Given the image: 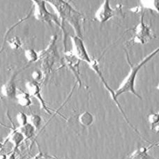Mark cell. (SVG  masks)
I'll use <instances>...</instances> for the list:
<instances>
[{
    "instance_id": "cell-22",
    "label": "cell",
    "mask_w": 159,
    "mask_h": 159,
    "mask_svg": "<svg viewBox=\"0 0 159 159\" xmlns=\"http://www.w3.org/2000/svg\"><path fill=\"white\" fill-rule=\"evenodd\" d=\"M148 121L151 124V127L159 123V113H151L148 116Z\"/></svg>"
},
{
    "instance_id": "cell-16",
    "label": "cell",
    "mask_w": 159,
    "mask_h": 159,
    "mask_svg": "<svg viewBox=\"0 0 159 159\" xmlns=\"http://www.w3.org/2000/svg\"><path fill=\"white\" fill-rule=\"evenodd\" d=\"M130 159H154L147 154V149L141 147L135 151L130 155Z\"/></svg>"
},
{
    "instance_id": "cell-1",
    "label": "cell",
    "mask_w": 159,
    "mask_h": 159,
    "mask_svg": "<svg viewBox=\"0 0 159 159\" xmlns=\"http://www.w3.org/2000/svg\"><path fill=\"white\" fill-rule=\"evenodd\" d=\"M52 7L55 8V11L59 15V18L61 20V29L64 33V45L65 48L66 45V32L65 30V22L70 25L73 30H75V34L78 37L82 39L81 32V20L82 14L74 9L69 3L62 1V0H48L47 1Z\"/></svg>"
},
{
    "instance_id": "cell-2",
    "label": "cell",
    "mask_w": 159,
    "mask_h": 159,
    "mask_svg": "<svg viewBox=\"0 0 159 159\" xmlns=\"http://www.w3.org/2000/svg\"><path fill=\"white\" fill-rule=\"evenodd\" d=\"M157 52L154 50V52H152L151 54H149L148 56H147L145 58H144L143 60H142L140 63L138 64L133 65L129 64L130 67V72L129 75H127V77L125 78L123 82H121L120 86L119 87L118 89L115 91V96L116 98H118L119 96H121L125 93H131L133 95L137 96L138 98H141V96L138 94V93L136 92L135 88V80L136 77H137V75L139 72V70L143 67L144 64H145L147 62H148L149 60H151L152 57L157 55Z\"/></svg>"
},
{
    "instance_id": "cell-20",
    "label": "cell",
    "mask_w": 159,
    "mask_h": 159,
    "mask_svg": "<svg viewBox=\"0 0 159 159\" xmlns=\"http://www.w3.org/2000/svg\"><path fill=\"white\" fill-rule=\"evenodd\" d=\"M8 43L11 49L15 50H19L20 48H21L22 45V42L21 39L18 37V36H15V37L10 39L8 41Z\"/></svg>"
},
{
    "instance_id": "cell-25",
    "label": "cell",
    "mask_w": 159,
    "mask_h": 159,
    "mask_svg": "<svg viewBox=\"0 0 159 159\" xmlns=\"http://www.w3.org/2000/svg\"><path fill=\"white\" fill-rule=\"evenodd\" d=\"M9 159H15V154H11V155L10 156Z\"/></svg>"
},
{
    "instance_id": "cell-14",
    "label": "cell",
    "mask_w": 159,
    "mask_h": 159,
    "mask_svg": "<svg viewBox=\"0 0 159 159\" xmlns=\"http://www.w3.org/2000/svg\"><path fill=\"white\" fill-rule=\"evenodd\" d=\"M16 99L18 101V103L22 107H30L32 104L29 93L20 92L19 93H17Z\"/></svg>"
},
{
    "instance_id": "cell-12",
    "label": "cell",
    "mask_w": 159,
    "mask_h": 159,
    "mask_svg": "<svg viewBox=\"0 0 159 159\" xmlns=\"http://www.w3.org/2000/svg\"><path fill=\"white\" fill-rule=\"evenodd\" d=\"M8 139V141L13 144L14 148L16 149L20 144H21L22 142L25 140V138L18 130H16L11 133Z\"/></svg>"
},
{
    "instance_id": "cell-15",
    "label": "cell",
    "mask_w": 159,
    "mask_h": 159,
    "mask_svg": "<svg viewBox=\"0 0 159 159\" xmlns=\"http://www.w3.org/2000/svg\"><path fill=\"white\" fill-rule=\"evenodd\" d=\"M22 135L25 136V139H30L34 135L36 129L32 125L28 123L23 126H19L18 129Z\"/></svg>"
},
{
    "instance_id": "cell-7",
    "label": "cell",
    "mask_w": 159,
    "mask_h": 159,
    "mask_svg": "<svg viewBox=\"0 0 159 159\" xmlns=\"http://www.w3.org/2000/svg\"><path fill=\"white\" fill-rule=\"evenodd\" d=\"M25 87H26L27 92L30 93V96H32L36 99H38L40 104H41V108L43 109L45 112L50 115L51 112L49 108L47 107L46 104H45L44 99L42 97L41 92V89L38 82L34 81H28L25 84Z\"/></svg>"
},
{
    "instance_id": "cell-4",
    "label": "cell",
    "mask_w": 159,
    "mask_h": 159,
    "mask_svg": "<svg viewBox=\"0 0 159 159\" xmlns=\"http://www.w3.org/2000/svg\"><path fill=\"white\" fill-rule=\"evenodd\" d=\"M153 38L149 27L144 22V16H141L140 22L135 30V35L131 40L133 43L145 44Z\"/></svg>"
},
{
    "instance_id": "cell-23",
    "label": "cell",
    "mask_w": 159,
    "mask_h": 159,
    "mask_svg": "<svg viewBox=\"0 0 159 159\" xmlns=\"http://www.w3.org/2000/svg\"><path fill=\"white\" fill-rule=\"evenodd\" d=\"M32 77L33 79V81L38 82L42 80L43 79V71L40 70H35L32 72Z\"/></svg>"
},
{
    "instance_id": "cell-13",
    "label": "cell",
    "mask_w": 159,
    "mask_h": 159,
    "mask_svg": "<svg viewBox=\"0 0 159 159\" xmlns=\"http://www.w3.org/2000/svg\"><path fill=\"white\" fill-rule=\"evenodd\" d=\"M78 121L82 126L89 127L94 121V117L89 112H84L79 115Z\"/></svg>"
},
{
    "instance_id": "cell-26",
    "label": "cell",
    "mask_w": 159,
    "mask_h": 159,
    "mask_svg": "<svg viewBox=\"0 0 159 159\" xmlns=\"http://www.w3.org/2000/svg\"><path fill=\"white\" fill-rule=\"evenodd\" d=\"M157 89L159 91V83L158 84V85H157Z\"/></svg>"
},
{
    "instance_id": "cell-8",
    "label": "cell",
    "mask_w": 159,
    "mask_h": 159,
    "mask_svg": "<svg viewBox=\"0 0 159 159\" xmlns=\"http://www.w3.org/2000/svg\"><path fill=\"white\" fill-rule=\"evenodd\" d=\"M56 52L55 47V40L53 42H51L49 45V48L45 50V53L43 54V61L41 64V67L43 69V72L47 73L51 70L54 61L55 59Z\"/></svg>"
},
{
    "instance_id": "cell-29",
    "label": "cell",
    "mask_w": 159,
    "mask_h": 159,
    "mask_svg": "<svg viewBox=\"0 0 159 159\" xmlns=\"http://www.w3.org/2000/svg\"><path fill=\"white\" fill-rule=\"evenodd\" d=\"M158 113H159V112H158Z\"/></svg>"
},
{
    "instance_id": "cell-18",
    "label": "cell",
    "mask_w": 159,
    "mask_h": 159,
    "mask_svg": "<svg viewBox=\"0 0 159 159\" xmlns=\"http://www.w3.org/2000/svg\"><path fill=\"white\" fill-rule=\"evenodd\" d=\"M28 123L35 128L36 130L40 129L42 124V119L38 115H28Z\"/></svg>"
},
{
    "instance_id": "cell-9",
    "label": "cell",
    "mask_w": 159,
    "mask_h": 159,
    "mask_svg": "<svg viewBox=\"0 0 159 159\" xmlns=\"http://www.w3.org/2000/svg\"><path fill=\"white\" fill-rule=\"evenodd\" d=\"M115 15V11L110 7L109 0H106L95 13V19L100 22H106Z\"/></svg>"
},
{
    "instance_id": "cell-5",
    "label": "cell",
    "mask_w": 159,
    "mask_h": 159,
    "mask_svg": "<svg viewBox=\"0 0 159 159\" xmlns=\"http://www.w3.org/2000/svg\"><path fill=\"white\" fill-rule=\"evenodd\" d=\"M70 39L73 45V51L71 52L73 55H75L80 61L87 62L89 65L92 63V59L88 54L82 39L77 36H70Z\"/></svg>"
},
{
    "instance_id": "cell-3",
    "label": "cell",
    "mask_w": 159,
    "mask_h": 159,
    "mask_svg": "<svg viewBox=\"0 0 159 159\" xmlns=\"http://www.w3.org/2000/svg\"><path fill=\"white\" fill-rule=\"evenodd\" d=\"M34 18L41 22H44L48 23L50 25L52 23L56 24L59 27H61V23H59L58 18H57L53 14L50 13L46 8V2L41 1V0H34Z\"/></svg>"
},
{
    "instance_id": "cell-27",
    "label": "cell",
    "mask_w": 159,
    "mask_h": 159,
    "mask_svg": "<svg viewBox=\"0 0 159 159\" xmlns=\"http://www.w3.org/2000/svg\"><path fill=\"white\" fill-rule=\"evenodd\" d=\"M157 145L158 147H159V143H158V144H157Z\"/></svg>"
},
{
    "instance_id": "cell-11",
    "label": "cell",
    "mask_w": 159,
    "mask_h": 159,
    "mask_svg": "<svg viewBox=\"0 0 159 159\" xmlns=\"http://www.w3.org/2000/svg\"><path fill=\"white\" fill-rule=\"evenodd\" d=\"M16 74L13 75L1 87V93L3 96L8 99L16 98L17 89L15 83Z\"/></svg>"
},
{
    "instance_id": "cell-17",
    "label": "cell",
    "mask_w": 159,
    "mask_h": 159,
    "mask_svg": "<svg viewBox=\"0 0 159 159\" xmlns=\"http://www.w3.org/2000/svg\"><path fill=\"white\" fill-rule=\"evenodd\" d=\"M140 2L143 7L155 11L159 13V0H143Z\"/></svg>"
},
{
    "instance_id": "cell-21",
    "label": "cell",
    "mask_w": 159,
    "mask_h": 159,
    "mask_svg": "<svg viewBox=\"0 0 159 159\" xmlns=\"http://www.w3.org/2000/svg\"><path fill=\"white\" fill-rule=\"evenodd\" d=\"M16 120L19 126H23L28 124V116L24 112H18L16 116Z\"/></svg>"
},
{
    "instance_id": "cell-10",
    "label": "cell",
    "mask_w": 159,
    "mask_h": 159,
    "mask_svg": "<svg viewBox=\"0 0 159 159\" xmlns=\"http://www.w3.org/2000/svg\"><path fill=\"white\" fill-rule=\"evenodd\" d=\"M64 63L66 64V66L69 68L70 70L73 73L77 79L79 86L80 87L82 86V81L80 79V60L78 59L75 55H73L72 52H66L65 54L64 58Z\"/></svg>"
},
{
    "instance_id": "cell-28",
    "label": "cell",
    "mask_w": 159,
    "mask_h": 159,
    "mask_svg": "<svg viewBox=\"0 0 159 159\" xmlns=\"http://www.w3.org/2000/svg\"><path fill=\"white\" fill-rule=\"evenodd\" d=\"M157 49H158V50H159V47H158V48H157Z\"/></svg>"
},
{
    "instance_id": "cell-19",
    "label": "cell",
    "mask_w": 159,
    "mask_h": 159,
    "mask_svg": "<svg viewBox=\"0 0 159 159\" xmlns=\"http://www.w3.org/2000/svg\"><path fill=\"white\" fill-rule=\"evenodd\" d=\"M25 57H26L27 60L29 62H31V63L36 61L39 58L38 52H36V51L33 49L25 50Z\"/></svg>"
},
{
    "instance_id": "cell-24",
    "label": "cell",
    "mask_w": 159,
    "mask_h": 159,
    "mask_svg": "<svg viewBox=\"0 0 159 159\" xmlns=\"http://www.w3.org/2000/svg\"><path fill=\"white\" fill-rule=\"evenodd\" d=\"M151 129L152 130H154L156 133H159V123L154 125V126H153L151 127Z\"/></svg>"
},
{
    "instance_id": "cell-6",
    "label": "cell",
    "mask_w": 159,
    "mask_h": 159,
    "mask_svg": "<svg viewBox=\"0 0 159 159\" xmlns=\"http://www.w3.org/2000/svg\"><path fill=\"white\" fill-rule=\"evenodd\" d=\"M89 66H90L91 68H92V69H93V71H94V72L96 73V74L98 75V77L101 78V81H102V82H103V83L105 87H106V89L109 92L110 94V96H111V97H112V100L115 101V103L116 105H117V106L118 108H119V110H120V111H121L122 115L124 116V117L125 119H126V121L127 123L130 125V126H131V127L133 128V129L135 130V132L138 133V130H136V129H135V128L132 126V124H130L129 119H128L126 114H125V112H124L123 109H122L121 105L119 104V101H117V98H116L115 91H113V90L111 89V88H110V87H109V85L107 84V83L106 81V80H105V78H104V77L103 76V75H102V73H101V70H100V68H99L98 62L97 61V60H96V59H92V63H91V64H89Z\"/></svg>"
}]
</instances>
